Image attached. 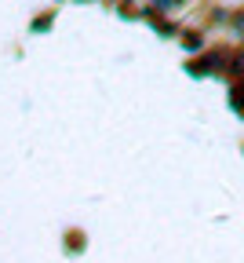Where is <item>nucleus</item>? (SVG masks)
<instances>
[{"label":"nucleus","instance_id":"obj_3","mask_svg":"<svg viewBox=\"0 0 244 263\" xmlns=\"http://www.w3.org/2000/svg\"><path fill=\"white\" fill-rule=\"evenodd\" d=\"M88 238H84V230H66V252H84Z\"/></svg>","mask_w":244,"mask_h":263},{"label":"nucleus","instance_id":"obj_4","mask_svg":"<svg viewBox=\"0 0 244 263\" xmlns=\"http://www.w3.org/2000/svg\"><path fill=\"white\" fill-rule=\"evenodd\" d=\"M51 26H55V11H40L37 18L29 22V29H33V33H48Z\"/></svg>","mask_w":244,"mask_h":263},{"label":"nucleus","instance_id":"obj_2","mask_svg":"<svg viewBox=\"0 0 244 263\" xmlns=\"http://www.w3.org/2000/svg\"><path fill=\"white\" fill-rule=\"evenodd\" d=\"M150 4L157 8V11H164V15H179V11H186L193 0H150Z\"/></svg>","mask_w":244,"mask_h":263},{"label":"nucleus","instance_id":"obj_1","mask_svg":"<svg viewBox=\"0 0 244 263\" xmlns=\"http://www.w3.org/2000/svg\"><path fill=\"white\" fill-rule=\"evenodd\" d=\"M179 41H182L186 51H204V33H200V29H182Z\"/></svg>","mask_w":244,"mask_h":263},{"label":"nucleus","instance_id":"obj_5","mask_svg":"<svg viewBox=\"0 0 244 263\" xmlns=\"http://www.w3.org/2000/svg\"><path fill=\"white\" fill-rule=\"evenodd\" d=\"M230 33H233V37L244 44V8H237L233 15H230Z\"/></svg>","mask_w":244,"mask_h":263}]
</instances>
